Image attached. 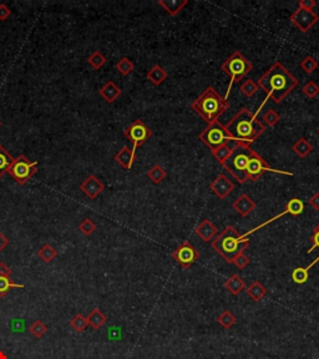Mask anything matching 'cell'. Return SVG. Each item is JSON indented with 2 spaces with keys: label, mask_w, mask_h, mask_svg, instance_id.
<instances>
[{
  "label": "cell",
  "mask_w": 319,
  "mask_h": 359,
  "mask_svg": "<svg viewBox=\"0 0 319 359\" xmlns=\"http://www.w3.org/2000/svg\"><path fill=\"white\" fill-rule=\"evenodd\" d=\"M257 85L274 103L281 104L298 86V80L281 62L276 61L259 77Z\"/></svg>",
  "instance_id": "1"
},
{
  "label": "cell",
  "mask_w": 319,
  "mask_h": 359,
  "mask_svg": "<svg viewBox=\"0 0 319 359\" xmlns=\"http://www.w3.org/2000/svg\"><path fill=\"white\" fill-rule=\"evenodd\" d=\"M225 127L231 141L246 145L255 142L265 130V126L247 108L241 109Z\"/></svg>",
  "instance_id": "2"
},
{
  "label": "cell",
  "mask_w": 319,
  "mask_h": 359,
  "mask_svg": "<svg viewBox=\"0 0 319 359\" xmlns=\"http://www.w3.org/2000/svg\"><path fill=\"white\" fill-rule=\"evenodd\" d=\"M191 108L209 125L218 121L221 115L228 110L230 105L227 99L223 98L215 87L207 86L201 95L191 104Z\"/></svg>",
  "instance_id": "3"
},
{
  "label": "cell",
  "mask_w": 319,
  "mask_h": 359,
  "mask_svg": "<svg viewBox=\"0 0 319 359\" xmlns=\"http://www.w3.org/2000/svg\"><path fill=\"white\" fill-rule=\"evenodd\" d=\"M248 244L247 237L241 236L235 227L227 226L212 241V248L216 249L228 263H233L236 256L245 252Z\"/></svg>",
  "instance_id": "4"
},
{
  "label": "cell",
  "mask_w": 319,
  "mask_h": 359,
  "mask_svg": "<svg viewBox=\"0 0 319 359\" xmlns=\"http://www.w3.org/2000/svg\"><path fill=\"white\" fill-rule=\"evenodd\" d=\"M252 152L253 150L250 145L235 144L230 157L223 165L225 169L235 177V180H237L238 183H246L248 181L247 165Z\"/></svg>",
  "instance_id": "5"
},
{
  "label": "cell",
  "mask_w": 319,
  "mask_h": 359,
  "mask_svg": "<svg viewBox=\"0 0 319 359\" xmlns=\"http://www.w3.org/2000/svg\"><path fill=\"white\" fill-rule=\"evenodd\" d=\"M252 67V62H251L247 58H245V55L241 52H235L227 60H225L221 69L231 77V84L230 86H228L227 96L228 94H230L231 89H232L233 84L238 82L240 80H242L246 75L250 74ZM227 96H226V99H227Z\"/></svg>",
  "instance_id": "6"
},
{
  "label": "cell",
  "mask_w": 319,
  "mask_h": 359,
  "mask_svg": "<svg viewBox=\"0 0 319 359\" xmlns=\"http://www.w3.org/2000/svg\"><path fill=\"white\" fill-rule=\"evenodd\" d=\"M38 171V161L31 162L25 155H19L14 159L13 165L9 167L8 174L13 177L20 186L25 185L28 181H30L31 177Z\"/></svg>",
  "instance_id": "7"
},
{
  "label": "cell",
  "mask_w": 319,
  "mask_h": 359,
  "mask_svg": "<svg viewBox=\"0 0 319 359\" xmlns=\"http://www.w3.org/2000/svg\"><path fill=\"white\" fill-rule=\"evenodd\" d=\"M198 137L206 146H208L209 149H211V151L212 150L217 149V147L221 146V145L231 142L230 135H228L227 130H226V127L220 122V121L209 123V125L199 133Z\"/></svg>",
  "instance_id": "8"
},
{
  "label": "cell",
  "mask_w": 319,
  "mask_h": 359,
  "mask_svg": "<svg viewBox=\"0 0 319 359\" xmlns=\"http://www.w3.org/2000/svg\"><path fill=\"white\" fill-rule=\"evenodd\" d=\"M124 135L130 140L132 144V150L136 151L138 146L145 144L152 136V131L142 120H135L124 130Z\"/></svg>",
  "instance_id": "9"
},
{
  "label": "cell",
  "mask_w": 319,
  "mask_h": 359,
  "mask_svg": "<svg viewBox=\"0 0 319 359\" xmlns=\"http://www.w3.org/2000/svg\"><path fill=\"white\" fill-rule=\"evenodd\" d=\"M267 171H271V172H279V174H286V175H292L289 172H283V171H277V170H273L271 166H269L267 162L263 160V157L260 156L259 154L253 150L252 155H251V159L248 161L247 165V177L248 180H251L252 182H255L258 180L262 177V175Z\"/></svg>",
  "instance_id": "10"
},
{
  "label": "cell",
  "mask_w": 319,
  "mask_h": 359,
  "mask_svg": "<svg viewBox=\"0 0 319 359\" xmlns=\"http://www.w3.org/2000/svg\"><path fill=\"white\" fill-rule=\"evenodd\" d=\"M172 257L182 268L187 269L199 258V253L190 241H185L172 252Z\"/></svg>",
  "instance_id": "11"
},
{
  "label": "cell",
  "mask_w": 319,
  "mask_h": 359,
  "mask_svg": "<svg viewBox=\"0 0 319 359\" xmlns=\"http://www.w3.org/2000/svg\"><path fill=\"white\" fill-rule=\"evenodd\" d=\"M291 21L302 31L307 33L311 30L314 25L319 21V16L314 11L303 10V9H297L291 15Z\"/></svg>",
  "instance_id": "12"
},
{
  "label": "cell",
  "mask_w": 319,
  "mask_h": 359,
  "mask_svg": "<svg viewBox=\"0 0 319 359\" xmlns=\"http://www.w3.org/2000/svg\"><path fill=\"white\" fill-rule=\"evenodd\" d=\"M209 188H211L212 192L215 193L218 198L225 200V198L235 190V183H233L226 175L221 174L212 181L211 185H209Z\"/></svg>",
  "instance_id": "13"
},
{
  "label": "cell",
  "mask_w": 319,
  "mask_h": 359,
  "mask_svg": "<svg viewBox=\"0 0 319 359\" xmlns=\"http://www.w3.org/2000/svg\"><path fill=\"white\" fill-rule=\"evenodd\" d=\"M80 190H81L90 200H95V198L105 190V185L102 183L101 180L97 179L95 175H90L86 180H84L81 182Z\"/></svg>",
  "instance_id": "14"
},
{
  "label": "cell",
  "mask_w": 319,
  "mask_h": 359,
  "mask_svg": "<svg viewBox=\"0 0 319 359\" xmlns=\"http://www.w3.org/2000/svg\"><path fill=\"white\" fill-rule=\"evenodd\" d=\"M232 207L235 208L242 217H247V216H250L251 213L255 210L257 203H255L247 193H242V195L233 202Z\"/></svg>",
  "instance_id": "15"
},
{
  "label": "cell",
  "mask_w": 319,
  "mask_h": 359,
  "mask_svg": "<svg viewBox=\"0 0 319 359\" xmlns=\"http://www.w3.org/2000/svg\"><path fill=\"white\" fill-rule=\"evenodd\" d=\"M99 94L102 99H104L106 103L113 104L120 98V95L123 94L120 87L115 84L114 81H108L101 89L99 90Z\"/></svg>",
  "instance_id": "16"
},
{
  "label": "cell",
  "mask_w": 319,
  "mask_h": 359,
  "mask_svg": "<svg viewBox=\"0 0 319 359\" xmlns=\"http://www.w3.org/2000/svg\"><path fill=\"white\" fill-rule=\"evenodd\" d=\"M217 227L213 225L209 220H203L198 226L196 227V234L198 235L199 239H203L204 242H209L212 239H215L216 235H217Z\"/></svg>",
  "instance_id": "17"
},
{
  "label": "cell",
  "mask_w": 319,
  "mask_h": 359,
  "mask_svg": "<svg viewBox=\"0 0 319 359\" xmlns=\"http://www.w3.org/2000/svg\"><path fill=\"white\" fill-rule=\"evenodd\" d=\"M114 159H115V161L118 162L121 167H124L125 170H130L136 160V154L132 149H130V147L128 146H124L123 149L115 155Z\"/></svg>",
  "instance_id": "18"
},
{
  "label": "cell",
  "mask_w": 319,
  "mask_h": 359,
  "mask_svg": "<svg viewBox=\"0 0 319 359\" xmlns=\"http://www.w3.org/2000/svg\"><path fill=\"white\" fill-rule=\"evenodd\" d=\"M158 4L170 14L175 16L179 13H181L182 9L189 4V0H160Z\"/></svg>",
  "instance_id": "19"
},
{
  "label": "cell",
  "mask_w": 319,
  "mask_h": 359,
  "mask_svg": "<svg viewBox=\"0 0 319 359\" xmlns=\"http://www.w3.org/2000/svg\"><path fill=\"white\" fill-rule=\"evenodd\" d=\"M146 76H147V79L150 80L153 85L158 86V85H161L162 82L169 77V74H167L166 70H165L162 66H160V65H155V66H152L150 70H148Z\"/></svg>",
  "instance_id": "20"
},
{
  "label": "cell",
  "mask_w": 319,
  "mask_h": 359,
  "mask_svg": "<svg viewBox=\"0 0 319 359\" xmlns=\"http://www.w3.org/2000/svg\"><path fill=\"white\" fill-rule=\"evenodd\" d=\"M225 287L226 290H228V292L232 293L233 296H237L246 288V282L245 280H242L238 275H233L226 281Z\"/></svg>",
  "instance_id": "21"
},
{
  "label": "cell",
  "mask_w": 319,
  "mask_h": 359,
  "mask_svg": "<svg viewBox=\"0 0 319 359\" xmlns=\"http://www.w3.org/2000/svg\"><path fill=\"white\" fill-rule=\"evenodd\" d=\"M303 211H304L303 201L299 200V198H297V197H294V198H292V200H289L288 202H287L286 210H284V212L281 213V215H278L277 217L272 218L271 221L277 220V218L282 217V216L286 215V213H289V215H293V216H298V215H301Z\"/></svg>",
  "instance_id": "22"
},
{
  "label": "cell",
  "mask_w": 319,
  "mask_h": 359,
  "mask_svg": "<svg viewBox=\"0 0 319 359\" xmlns=\"http://www.w3.org/2000/svg\"><path fill=\"white\" fill-rule=\"evenodd\" d=\"M86 318L90 326H91L94 329H100L105 323H106V322H108V317L105 316L104 313H102L99 308L92 309Z\"/></svg>",
  "instance_id": "23"
},
{
  "label": "cell",
  "mask_w": 319,
  "mask_h": 359,
  "mask_svg": "<svg viewBox=\"0 0 319 359\" xmlns=\"http://www.w3.org/2000/svg\"><path fill=\"white\" fill-rule=\"evenodd\" d=\"M318 262H319V257L316 259V261L312 262L308 267H306V268L299 267V268L294 269L293 273H292V280H293V282H296L297 285H303V283H306L309 278V269H311L314 264L318 263Z\"/></svg>",
  "instance_id": "24"
},
{
  "label": "cell",
  "mask_w": 319,
  "mask_h": 359,
  "mask_svg": "<svg viewBox=\"0 0 319 359\" xmlns=\"http://www.w3.org/2000/svg\"><path fill=\"white\" fill-rule=\"evenodd\" d=\"M246 291H247V295L250 296L253 300H255V302H259V300L264 297L265 293H267V288H265L259 281H255V282L251 283Z\"/></svg>",
  "instance_id": "25"
},
{
  "label": "cell",
  "mask_w": 319,
  "mask_h": 359,
  "mask_svg": "<svg viewBox=\"0 0 319 359\" xmlns=\"http://www.w3.org/2000/svg\"><path fill=\"white\" fill-rule=\"evenodd\" d=\"M14 157L5 150V147L0 144V179L8 174L9 167L13 165Z\"/></svg>",
  "instance_id": "26"
},
{
  "label": "cell",
  "mask_w": 319,
  "mask_h": 359,
  "mask_svg": "<svg viewBox=\"0 0 319 359\" xmlns=\"http://www.w3.org/2000/svg\"><path fill=\"white\" fill-rule=\"evenodd\" d=\"M293 151L298 155L299 157H307L312 151H313V145L304 137H301L296 144L293 145Z\"/></svg>",
  "instance_id": "27"
},
{
  "label": "cell",
  "mask_w": 319,
  "mask_h": 359,
  "mask_svg": "<svg viewBox=\"0 0 319 359\" xmlns=\"http://www.w3.org/2000/svg\"><path fill=\"white\" fill-rule=\"evenodd\" d=\"M167 176V172L165 171L164 167L161 165H155L153 167H151L150 170L147 171V177L152 181L155 185H158V183H161Z\"/></svg>",
  "instance_id": "28"
},
{
  "label": "cell",
  "mask_w": 319,
  "mask_h": 359,
  "mask_svg": "<svg viewBox=\"0 0 319 359\" xmlns=\"http://www.w3.org/2000/svg\"><path fill=\"white\" fill-rule=\"evenodd\" d=\"M232 149L233 147H231L230 142H228V144L221 145V146H218L217 149L212 150L211 152H212V155L215 156V159L217 160L221 165H225V162L227 161L228 157H230V155H231V152H232Z\"/></svg>",
  "instance_id": "29"
},
{
  "label": "cell",
  "mask_w": 319,
  "mask_h": 359,
  "mask_svg": "<svg viewBox=\"0 0 319 359\" xmlns=\"http://www.w3.org/2000/svg\"><path fill=\"white\" fill-rule=\"evenodd\" d=\"M25 286L20 283H14L10 277H3L0 276V298H4L13 288H24Z\"/></svg>",
  "instance_id": "30"
},
{
  "label": "cell",
  "mask_w": 319,
  "mask_h": 359,
  "mask_svg": "<svg viewBox=\"0 0 319 359\" xmlns=\"http://www.w3.org/2000/svg\"><path fill=\"white\" fill-rule=\"evenodd\" d=\"M38 254L45 263H50V262L53 261V259H55V257L58 256V251L51 246V244L46 243L39 249Z\"/></svg>",
  "instance_id": "31"
},
{
  "label": "cell",
  "mask_w": 319,
  "mask_h": 359,
  "mask_svg": "<svg viewBox=\"0 0 319 359\" xmlns=\"http://www.w3.org/2000/svg\"><path fill=\"white\" fill-rule=\"evenodd\" d=\"M106 61H108L106 58H105L104 55H102V53H100L99 50H95V52L90 55L89 59H87V62L90 64V66L95 70L101 69V67L106 64Z\"/></svg>",
  "instance_id": "32"
},
{
  "label": "cell",
  "mask_w": 319,
  "mask_h": 359,
  "mask_svg": "<svg viewBox=\"0 0 319 359\" xmlns=\"http://www.w3.org/2000/svg\"><path fill=\"white\" fill-rule=\"evenodd\" d=\"M87 324H89L87 318L84 314H81V313H77L76 316L70 321V326H71L72 329H75V332H77V333H82V332L86 329Z\"/></svg>",
  "instance_id": "33"
},
{
  "label": "cell",
  "mask_w": 319,
  "mask_h": 359,
  "mask_svg": "<svg viewBox=\"0 0 319 359\" xmlns=\"http://www.w3.org/2000/svg\"><path fill=\"white\" fill-rule=\"evenodd\" d=\"M115 67L121 75L128 76V75H130L131 72H132V70L135 69V64H133L128 58H123V59H120V61L115 65Z\"/></svg>",
  "instance_id": "34"
},
{
  "label": "cell",
  "mask_w": 319,
  "mask_h": 359,
  "mask_svg": "<svg viewBox=\"0 0 319 359\" xmlns=\"http://www.w3.org/2000/svg\"><path fill=\"white\" fill-rule=\"evenodd\" d=\"M240 90L241 93H242L245 96H247V98H252V96L258 91V85L255 84L253 80L248 79L246 80L243 84H241Z\"/></svg>",
  "instance_id": "35"
},
{
  "label": "cell",
  "mask_w": 319,
  "mask_h": 359,
  "mask_svg": "<svg viewBox=\"0 0 319 359\" xmlns=\"http://www.w3.org/2000/svg\"><path fill=\"white\" fill-rule=\"evenodd\" d=\"M217 321H218V323H220L221 326L223 327V328L228 329L236 323V317L233 316V314L230 312V310H223V312L221 313L220 316H218Z\"/></svg>",
  "instance_id": "36"
},
{
  "label": "cell",
  "mask_w": 319,
  "mask_h": 359,
  "mask_svg": "<svg viewBox=\"0 0 319 359\" xmlns=\"http://www.w3.org/2000/svg\"><path fill=\"white\" fill-rule=\"evenodd\" d=\"M301 67L306 74H313L318 69V61L313 57L308 55L301 61Z\"/></svg>",
  "instance_id": "37"
},
{
  "label": "cell",
  "mask_w": 319,
  "mask_h": 359,
  "mask_svg": "<svg viewBox=\"0 0 319 359\" xmlns=\"http://www.w3.org/2000/svg\"><path fill=\"white\" fill-rule=\"evenodd\" d=\"M79 230L85 235V236H90L96 231V223L90 218H84L82 222L79 225Z\"/></svg>",
  "instance_id": "38"
},
{
  "label": "cell",
  "mask_w": 319,
  "mask_h": 359,
  "mask_svg": "<svg viewBox=\"0 0 319 359\" xmlns=\"http://www.w3.org/2000/svg\"><path fill=\"white\" fill-rule=\"evenodd\" d=\"M29 331H30V333L33 334L35 338H41V337L46 333V331H48V327H46L43 322L38 319V321H35L33 324H31Z\"/></svg>",
  "instance_id": "39"
},
{
  "label": "cell",
  "mask_w": 319,
  "mask_h": 359,
  "mask_svg": "<svg viewBox=\"0 0 319 359\" xmlns=\"http://www.w3.org/2000/svg\"><path fill=\"white\" fill-rule=\"evenodd\" d=\"M302 93L308 99H314L319 94V86L314 81H308L302 89Z\"/></svg>",
  "instance_id": "40"
},
{
  "label": "cell",
  "mask_w": 319,
  "mask_h": 359,
  "mask_svg": "<svg viewBox=\"0 0 319 359\" xmlns=\"http://www.w3.org/2000/svg\"><path fill=\"white\" fill-rule=\"evenodd\" d=\"M263 120H264V123L269 127H273L274 125L279 122L281 120V116L278 115V113H276L274 110H268L267 113L263 115Z\"/></svg>",
  "instance_id": "41"
},
{
  "label": "cell",
  "mask_w": 319,
  "mask_h": 359,
  "mask_svg": "<svg viewBox=\"0 0 319 359\" xmlns=\"http://www.w3.org/2000/svg\"><path fill=\"white\" fill-rule=\"evenodd\" d=\"M233 263H235L240 269H243V268H246L248 264H250V258L246 256L245 252H242V253H240L236 256V258L233 259Z\"/></svg>",
  "instance_id": "42"
},
{
  "label": "cell",
  "mask_w": 319,
  "mask_h": 359,
  "mask_svg": "<svg viewBox=\"0 0 319 359\" xmlns=\"http://www.w3.org/2000/svg\"><path fill=\"white\" fill-rule=\"evenodd\" d=\"M312 247L308 249V253H312L316 248H319V223L313 229V235H312Z\"/></svg>",
  "instance_id": "43"
},
{
  "label": "cell",
  "mask_w": 319,
  "mask_h": 359,
  "mask_svg": "<svg viewBox=\"0 0 319 359\" xmlns=\"http://www.w3.org/2000/svg\"><path fill=\"white\" fill-rule=\"evenodd\" d=\"M298 5H299V9L313 11V9L316 8V5H317V1L316 0H299Z\"/></svg>",
  "instance_id": "44"
},
{
  "label": "cell",
  "mask_w": 319,
  "mask_h": 359,
  "mask_svg": "<svg viewBox=\"0 0 319 359\" xmlns=\"http://www.w3.org/2000/svg\"><path fill=\"white\" fill-rule=\"evenodd\" d=\"M11 15V10L5 5V4H0V20L4 21Z\"/></svg>",
  "instance_id": "45"
},
{
  "label": "cell",
  "mask_w": 319,
  "mask_h": 359,
  "mask_svg": "<svg viewBox=\"0 0 319 359\" xmlns=\"http://www.w3.org/2000/svg\"><path fill=\"white\" fill-rule=\"evenodd\" d=\"M0 276H3V277H10L11 276V269L4 262H0Z\"/></svg>",
  "instance_id": "46"
},
{
  "label": "cell",
  "mask_w": 319,
  "mask_h": 359,
  "mask_svg": "<svg viewBox=\"0 0 319 359\" xmlns=\"http://www.w3.org/2000/svg\"><path fill=\"white\" fill-rule=\"evenodd\" d=\"M309 205H311L314 210L319 211V192L314 193V195L309 198Z\"/></svg>",
  "instance_id": "47"
},
{
  "label": "cell",
  "mask_w": 319,
  "mask_h": 359,
  "mask_svg": "<svg viewBox=\"0 0 319 359\" xmlns=\"http://www.w3.org/2000/svg\"><path fill=\"white\" fill-rule=\"evenodd\" d=\"M9 244V239H6L5 236H4V234L1 231H0V252L4 251L5 249V247L8 246Z\"/></svg>",
  "instance_id": "48"
},
{
  "label": "cell",
  "mask_w": 319,
  "mask_h": 359,
  "mask_svg": "<svg viewBox=\"0 0 319 359\" xmlns=\"http://www.w3.org/2000/svg\"><path fill=\"white\" fill-rule=\"evenodd\" d=\"M0 359H8V356L3 351H0Z\"/></svg>",
  "instance_id": "49"
},
{
  "label": "cell",
  "mask_w": 319,
  "mask_h": 359,
  "mask_svg": "<svg viewBox=\"0 0 319 359\" xmlns=\"http://www.w3.org/2000/svg\"><path fill=\"white\" fill-rule=\"evenodd\" d=\"M0 126H1V121H0Z\"/></svg>",
  "instance_id": "50"
},
{
  "label": "cell",
  "mask_w": 319,
  "mask_h": 359,
  "mask_svg": "<svg viewBox=\"0 0 319 359\" xmlns=\"http://www.w3.org/2000/svg\"><path fill=\"white\" fill-rule=\"evenodd\" d=\"M318 135H319V130H318Z\"/></svg>",
  "instance_id": "51"
}]
</instances>
